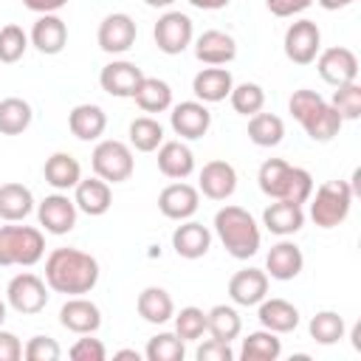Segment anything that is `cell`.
<instances>
[{"mask_svg": "<svg viewBox=\"0 0 361 361\" xmlns=\"http://www.w3.org/2000/svg\"><path fill=\"white\" fill-rule=\"evenodd\" d=\"M99 282V262L79 248H54L45 259V285L65 296L90 293Z\"/></svg>", "mask_w": 361, "mask_h": 361, "instance_id": "obj_1", "label": "cell"}, {"mask_svg": "<svg viewBox=\"0 0 361 361\" xmlns=\"http://www.w3.org/2000/svg\"><path fill=\"white\" fill-rule=\"evenodd\" d=\"M288 110L302 124V130L307 133V138L310 141H319V144L333 141L338 135L341 124H344V118L338 116V110L327 99H322L316 90H307V87L293 90V96L288 99Z\"/></svg>", "mask_w": 361, "mask_h": 361, "instance_id": "obj_2", "label": "cell"}, {"mask_svg": "<svg viewBox=\"0 0 361 361\" xmlns=\"http://www.w3.org/2000/svg\"><path fill=\"white\" fill-rule=\"evenodd\" d=\"M257 183L262 189L265 197L271 200H290V203H307V197L313 195V178L307 169L293 166L282 158H268L262 161L259 172H257Z\"/></svg>", "mask_w": 361, "mask_h": 361, "instance_id": "obj_3", "label": "cell"}, {"mask_svg": "<svg viewBox=\"0 0 361 361\" xmlns=\"http://www.w3.org/2000/svg\"><path fill=\"white\" fill-rule=\"evenodd\" d=\"M214 234L234 259H248L259 251V226L243 206H223L214 214Z\"/></svg>", "mask_w": 361, "mask_h": 361, "instance_id": "obj_4", "label": "cell"}, {"mask_svg": "<svg viewBox=\"0 0 361 361\" xmlns=\"http://www.w3.org/2000/svg\"><path fill=\"white\" fill-rule=\"evenodd\" d=\"M353 186L347 180H327L310 195V220L319 228H336L347 220L350 206H353Z\"/></svg>", "mask_w": 361, "mask_h": 361, "instance_id": "obj_5", "label": "cell"}, {"mask_svg": "<svg viewBox=\"0 0 361 361\" xmlns=\"http://www.w3.org/2000/svg\"><path fill=\"white\" fill-rule=\"evenodd\" d=\"M45 254V237L34 226L0 228V265H37Z\"/></svg>", "mask_w": 361, "mask_h": 361, "instance_id": "obj_6", "label": "cell"}, {"mask_svg": "<svg viewBox=\"0 0 361 361\" xmlns=\"http://www.w3.org/2000/svg\"><path fill=\"white\" fill-rule=\"evenodd\" d=\"M90 166L93 172L107 180V183H124L130 180L133 169H135V161H133V149L124 144V141H116V138H104L93 147V155H90Z\"/></svg>", "mask_w": 361, "mask_h": 361, "instance_id": "obj_7", "label": "cell"}, {"mask_svg": "<svg viewBox=\"0 0 361 361\" xmlns=\"http://www.w3.org/2000/svg\"><path fill=\"white\" fill-rule=\"evenodd\" d=\"M6 305L23 316H34L48 305V285L37 274H17L6 288Z\"/></svg>", "mask_w": 361, "mask_h": 361, "instance_id": "obj_8", "label": "cell"}, {"mask_svg": "<svg viewBox=\"0 0 361 361\" xmlns=\"http://www.w3.org/2000/svg\"><path fill=\"white\" fill-rule=\"evenodd\" d=\"M192 37H195L192 17L183 14V11H166V14H161L158 23H155V28H152V39H155L158 51L166 54V56L183 54L192 45Z\"/></svg>", "mask_w": 361, "mask_h": 361, "instance_id": "obj_9", "label": "cell"}, {"mask_svg": "<svg viewBox=\"0 0 361 361\" xmlns=\"http://www.w3.org/2000/svg\"><path fill=\"white\" fill-rule=\"evenodd\" d=\"M285 56L293 65H310L322 51V31L313 20H296L285 31Z\"/></svg>", "mask_w": 361, "mask_h": 361, "instance_id": "obj_10", "label": "cell"}, {"mask_svg": "<svg viewBox=\"0 0 361 361\" xmlns=\"http://www.w3.org/2000/svg\"><path fill=\"white\" fill-rule=\"evenodd\" d=\"M313 62H316L319 76L333 87L350 85L358 79V56L344 45H333V48L319 51V56Z\"/></svg>", "mask_w": 361, "mask_h": 361, "instance_id": "obj_11", "label": "cell"}, {"mask_svg": "<svg viewBox=\"0 0 361 361\" xmlns=\"http://www.w3.org/2000/svg\"><path fill=\"white\" fill-rule=\"evenodd\" d=\"M135 34H138V25L130 14L124 11H116V14H107L102 23H99V31H96V42L104 54H127L135 42Z\"/></svg>", "mask_w": 361, "mask_h": 361, "instance_id": "obj_12", "label": "cell"}, {"mask_svg": "<svg viewBox=\"0 0 361 361\" xmlns=\"http://www.w3.org/2000/svg\"><path fill=\"white\" fill-rule=\"evenodd\" d=\"M169 124L175 130V135L186 138V141H197L209 133L212 127V113L203 102H180L172 107L169 113Z\"/></svg>", "mask_w": 361, "mask_h": 361, "instance_id": "obj_13", "label": "cell"}, {"mask_svg": "<svg viewBox=\"0 0 361 361\" xmlns=\"http://www.w3.org/2000/svg\"><path fill=\"white\" fill-rule=\"evenodd\" d=\"M76 203L56 192V195H48L45 200H39L37 206V217H39V226L48 231V234H68L73 226H76Z\"/></svg>", "mask_w": 361, "mask_h": 361, "instance_id": "obj_14", "label": "cell"}, {"mask_svg": "<svg viewBox=\"0 0 361 361\" xmlns=\"http://www.w3.org/2000/svg\"><path fill=\"white\" fill-rule=\"evenodd\" d=\"M144 79L141 68L135 62H127V59H116V62H107L99 73V85L104 93L116 96V99H133L138 82Z\"/></svg>", "mask_w": 361, "mask_h": 361, "instance_id": "obj_15", "label": "cell"}, {"mask_svg": "<svg viewBox=\"0 0 361 361\" xmlns=\"http://www.w3.org/2000/svg\"><path fill=\"white\" fill-rule=\"evenodd\" d=\"M59 324L71 333H79V336L90 333L93 336L102 327V310H99L96 302H90L85 296H71L59 307Z\"/></svg>", "mask_w": 361, "mask_h": 361, "instance_id": "obj_16", "label": "cell"}, {"mask_svg": "<svg viewBox=\"0 0 361 361\" xmlns=\"http://www.w3.org/2000/svg\"><path fill=\"white\" fill-rule=\"evenodd\" d=\"M197 206H200V192L183 180L164 186L158 195V209L169 220H189L197 212Z\"/></svg>", "mask_w": 361, "mask_h": 361, "instance_id": "obj_17", "label": "cell"}, {"mask_svg": "<svg viewBox=\"0 0 361 361\" xmlns=\"http://www.w3.org/2000/svg\"><path fill=\"white\" fill-rule=\"evenodd\" d=\"M237 189V169L228 161H209L200 169L197 192H203L209 200H228Z\"/></svg>", "mask_w": 361, "mask_h": 361, "instance_id": "obj_18", "label": "cell"}, {"mask_svg": "<svg viewBox=\"0 0 361 361\" xmlns=\"http://www.w3.org/2000/svg\"><path fill=\"white\" fill-rule=\"evenodd\" d=\"M305 268V257H302V248L290 240H279L276 245H271L268 257H265V274L271 279H279V282H288V279H296Z\"/></svg>", "mask_w": 361, "mask_h": 361, "instance_id": "obj_19", "label": "cell"}, {"mask_svg": "<svg viewBox=\"0 0 361 361\" xmlns=\"http://www.w3.org/2000/svg\"><path fill=\"white\" fill-rule=\"evenodd\" d=\"M228 296L234 305L254 307L268 296V274L259 268H243L228 279Z\"/></svg>", "mask_w": 361, "mask_h": 361, "instance_id": "obj_20", "label": "cell"}, {"mask_svg": "<svg viewBox=\"0 0 361 361\" xmlns=\"http://www.w3.org/2000/svg\"><path fill=\"white\" fill-rule=\"evenodd\" d=\"M172 248L183 259H200L212 248V231L197 220H180V226L172 231Z\"/></svg>", "mask_w": 361, "mask_h": 361, "instance_id": "obj_21", "label": "cell"}, {"mask_svg": "<svg viewBox=\"0 0 361 361\" xmlns=\"http://www.w3.org/2000/svg\"><path fill=\"white\" fill-rule=\"evenodd\" d=\"M234 87V79H231V71L223 68V65H209L203 68L200 73H195L192 79V93L197 96V102L203 104H214V102H223Z\"/></svg>", "mask_w": 361, "mask_h": 361, "instance_id": "obj_22", "label": "cell"}, {"mask_svg": "<svg viewBox=\"0 0 361 361\" xmlns=\"http://www.w3.org/2000/svg\"><path fill=\"white\" fill-rule=\"evenodd\" d=\"M73 203H76L79 212H85V214H90V217H102V214L113 206L110 183L102 180L99 175L82 178V180L73 186Z\"/></svg>", "mask_w": 361, "mask_h": 361, "instance_id": "obj_23", "label": "cell"}, {"mask_svg": "<svg viewBox=\"0 0 361 361\" xmlns=\"http://www.w3.org/2000/svg\"><path fill=\"white\" fill-rule=\"evenodd\" d=\"M195 56L203 65H228L237 56V42L231 34L209 28L195 39Z\"/></svg>", "mask_w": 361, "mask_h": 361, "instance_id": "obj_24", "label": "cell"}, {"mask_svg": "<svg viewBox=\"0 0 361 361\" xmlns=\"http://www.w3.org/2000/svg\"><path fill=\"white\" fill-rule=\"evenodd\" d=\"M31 45L39 51V54H48V56H54V54H59L65 45H68V25H65V20L62 17H56V14H39L37 17V23H34V28H31Z\"/></svg>", "mask_w": 361, "mask_h": 361, "instance_id": "obj_25", "label": "cell"}, {"mask_svg": "<svg viewBox=\"0 0 361 361\" xmlns=\"http://www.w3.org/2000/svg\"><path fill=\"white\" fill-rule=\"evenodd\" d=\"M262 226H265L271 234L288 237V234H296V231L305 226V212H302L299 203L274 200V203L262 212Z\"/></svg>", "mask_w": 361, "mask_h": 361, "instance_id": "obj_26", "label": "cell"}, {"mask_svg": "<svg viewBox=\"0 0 361 361\" xmlns=\"http://www.w3.org/2000/svg\"><path fill=\"white\" fill-rule=\"evenodd\" d=\"M257 319L271 333H293L299 327V310L288 299H262Z\"/></svg>", "mask_w": 361, "mask_h": 361, "instance_id": "obj_27", "label": "cell"}, {"mask_svg": "<svg viewBox=\"0 0 361 361\" xmlns=\"http://www.w3.org/2000/svg\"><path fill=\"white\" fill-rule=\"evenodd\" d=\"M158 169L172 180H183L195 172V155L183 141H164L158 147Z\"/></svg>", "mask_w": 361, "mask_h": 361, "instance_id": "obj_28", "label": "cell"}, {"mask_svg": "<svg viewBox=\"0 0 361 361\" xmlns=\"http://www.w3.org/2000/svg\"><path fill=\"white\" fill-rule=\"evenodd\" d=\"M42 175H45V183H51L56 192H68L82 180V166L71 152H54L45 158Z\"/></svg>", "mask_w": 361, "mask_h": 361, "instance_id": "obj_29", "label": "cell"}, {"mask_svg": "<svg viewBox=\"0 0 361 361\" xmlns=\"http://www.w3.org/2000/svg\"><path fill=\"white\" fill-rule=\"evenodd\" d=\"M68 127L79 141H96L107 127V116L99 104H76L68 113Z\"/></svg>", "mask_w": 361, "mask_h": 361, "instance_id": "obj_30", "label": "cell"}, {"mask_svg": "<svg viewBox=\"0 0 361 361\" xmlns=\"http://www.w3.org/2000/svg\"><path fill=\"white\" fill-rule=\"evenodd\" d=\"M34 212V195L23 183H3L0 186V220L20 223Z\"/></svg>", "mask_w": 361, "mask_h": 361, "instance_id": "obj_31", "label": "cell"}, {"mask_svg": "<svg viewBox=\"0 0 361 361\" xmlns=\"http://www.w3.org/2000/svg\"><path fill=\"white\" fill-rule=\"evenodd\" d=\"M135 307H138V316H141L144 322H149V324H164V322H169V319L175 316V302H172V296H169L164 288H158V285L144 288V290L138 293Z\"/></svg>", "mask_w": 361, "mask_h": 361, "instance_id": "obj_32", "label": "cell"}, {"mask_svg": "<svg viewBox=\"0 0 361 361\" xmlns=\"http://www.w3.org/2000/svg\"><path fill=\"white\" fill-rule=\"evenodd\" d=\"M133 99L144 113H164L172 107V87H169V82H164L158 76H144L138 82Z\"/></svg>", "mask_w": 361, "mask_h": 361, "instance_id": "obj_33", "label": "cell"}, {"mask_svg": "<svg viewBox=\"0 0 361 361\" xmlns=\"http://www.w3.org/2000/svg\"><path fill=\"white\" fill-rule=\"evenodd\" d=\"M243 330V319L231 305H214L206 313V333H212V338L217 341H234Z\"/></svg>", "mask_w": 361, "mask_h": 361, "instance_id": "obj_34", "label": "cell"}, {"mask_svg": "<svg viewBox=\"0 0 361 361\" xmlns=\"http://www.w3.org/2000/svg\"><path fill=\"white\" fill-rule=\"evenodd\" d=\"M282 355V341L271 330H257L243 338L240 358L243 361H276Z\"/></svg>", "mask_w": 361, "mask_h": 361, "instance_id": "obj_35", "label": "cell"}, {"mask_svg": "<svg viewBox=\"0 0 361 361\" xmlns=\"http://www.w3.org/2000/svg\"><path fill=\"white\" fill-rule=\"evenodd\" d=\"M31 104L20 96H8L0 102V133L3 135H20L31 127Z\"/></svg>", "mask_w": 361, "mask_h": 361, "instance_id": "obj_36", "label": "cell"}, {"mask_svg": "<svg viewBox=\"0 0 361 361\" xmlns=\"http://www.w3.org/2000/svg\"><path fill=\"white\" fill-rule=\"evenodd\" d=\"M248 138L257 147H276L285 138V121L274 113H254L248 118Z\"/></svg>", "mask_w": 361, "mask_h": 361, "instance_id": "obj_37", "label": "cell"}, {"mask_svg": "<svg viewBox=\"0 0 361 361\" xmlns=\"http://www.w3.org/2000/svg\"><path fill=\"white\" fill-rule=\"evenodd\" d=\"M130 144L138 152H155L164 144V127L149 116H138L130 121Z\"/></svg>", "mask_w": 361, "mask_h": 361, "instance_id": "obj_38", "label": "cell"}, {"mask_svg": "<svg viewBox=\"0 0 361 361\" xmlns=\"http://www.w3.org/2000/svg\"><path fill=\"white\" fill-rule=\"evenodd\" d=\"M307 330H310V338H313L316 344H336V341L344 338L347 324H344V319H341L336 310H319V313L310 319Z\"/></svg>", "mask_w": 361, "mask_h": 361, "instance_id": "obj_39", "label": "cell"}, {"mask_svg": "<svg viewBox=\"0 0 361 361\" xmlns=\"http://www.w3.org/2000/svg\"><path fill=\"white\" fill-rule=\"evenodd\" d=\"M228 102L234 107V113L240 116H254L265 107V90L257 85V82H240L231 87L228 93Z\"/></svg>", "mask_w": 361, "mask_h": 361, "instance_id": "obj_40", "label": "cell"}, {"mask_svg": "<svg viewBox=\"0 0 361 361\" xmlns=\"http://www.w3.org/2000/svg\"><path fill=\"white\" fill-rule=\"evenodd\" d=\"M144 355H147V361H183L186 347L178 333H158L147 341Z\"/></svg>", "mask_w": 361, "mask_h": 361, "instance_id": "obj_41", "label": "cell"}, {"mask_svg": "<svg viewBox=\"0 0 361 361\" xmlns=\"http://www.w3.org/2000/svg\"><path fill=\"white\" fill-rule=\"evenodd\" d=\"M25 48H28V34L23 31V25L8 23L0 28V62H6V65L20 62Z\"/></svg>", "mask_w": 361, "mask_h": 361, "instance_id": "obj_42", "label": "cell"}, {"mask_svg": "<svg viewBox=\"0 0 361 361\" xmlns=\"http://www.w3.org/2000/svg\"><path fill=\"white\" fill-rule=\"evenodd\" d=\"M330 104L338 110V116H341L344 121H355V118H361V85H358V82L338 85V87L333 90Z\"/></svg>", "mask_w": 361, "mask_h": 361, "instance_id": "obj_43", "label": "cell"}, {"mask_svg": "<svg viewBox=\"0 0 361 361\" xmlns=\"http://www.w3.org/2000/svg\"><path fill=\"white\" fill-rule=\"evenodd\" d=\"M175 333L183 341H197L206 333V313L195 305L180 307V313H175Z\"/></svg>", "mask_w": 361, "mask_h": 361, "instance_id": "obj_44", "label": "cell"}, {"mask_svg": "<svg viewBox=\"0 0 361 361\" xmlns=\"http://www.w3.org/2000/svg\"><path fill=\"white\" fill-rule=\"evenodd\" d=\"M23 355H25L28 361H59L62 347H59L56 338H51V336H34V338H28V344L23 347Z\"/></svg>", "mask_w": 361, "mask_h": 361, "instance_id": "obj_45", "label": "cell"}, {"mask_svg": "<svg viewBox=\"0 0 361 361\" xmlns=\"http://www.w3.org/2000/svg\"><path fill=\"white\" fill-rule=\"evenodd\" d=\"M68 355L73 361H104L107 358V350H104V344L99 338H90V333H85V338H79L68 350Z\"/></svg>", "mask_w": 361, "mask_h": 361, "instance_id": "obj_46", "label": "cell"}, {"mask_svg": "<svg viewBox=\"0 0 361 361\" xmlns=\"http://www.w3.org/2000/svg\"><path fill=\"white\" fill-rule=\"evenodd\" d=\"M195 358H197V361H231L234 353H231V344H228V341L209 338V341H203V344L197 347Z\"/></svg>", "mask_w": 361, "mask_h": 361, "instance_id": "obj_47", "label": "cell"}, {"mask_svg": "<svg viewBox=\"0 0 361 361\" xmlns=\"http://www.w3.org/2000/svg\"><path fill=\"white\" fill-rule=\"evenodd\" d=\"M313 0H265L268 11L274 17H293V14H302Z\"/></svg>", "mask_w": 361, "mask_h": 361, "instance_id": "obj_48", "label": "cell"}, {"mask_svg": "<svg viewBox=\"0 0 361 361\" xmlns=\"http://www.w3.org/2000/svg\"><path fill=\"white\" fill-rule=\"evenodd\" d=\"M23 358V344L14 333L0 327V361H20Z\"/></svg>", "mask_w": 361, "mask_h": 361, "instance_id": "obj_49", "label": "cell"}, {"mask_svg": "<svg viewBox=\"0 0 361 361\" xmlns=\"http://www.w3.org/2000/svg\"><path fill=\"white\" fill-rule=\"evenodd\" d=\"M23 6L37 14H56L62 6H68V0H23Z\"/></svg>", "mask_w": 361, "mask_h": 361, "instance_id": "obj_50", "label": "cell"}, {"mask_svg": "<svg viewBox=\"0 0 361 361\" xmlns=\"http://www.w3.org/2000/svg\"><path fill=\"white\" fill-rule=\"evenodd\" d=\"M195 8H203V11H217V8H226L231 0H189Z\"/></svg>", "mask_w": 361, "mask_h": 361, "instance_id": "obj_51", "label": "cell"}, {"mask_svg": "<svg viewBox=\"0 0 361 361\" xmlns=\"http://www.w3.org/2000/svg\"><path fill=\"white\" fill-rule=\"evenodd\" d=\"M322 8H327V11H338V8H347V6H353L355 0H316Z\"/></svg>", "mask_w": 361, "mask_h": 361, "instance_id": "obj_52", "label": "cell"}, {"mask_svg": "<svg viewBox=\"0 0 361 361\" xmlns=\"http://www.w3.org/2000/svg\"><path fill=\"white\" fill-rule=\"evenodd\" d=\"M116 358H135V361H138L141 355H138V350H118Z\"/></svg>", "mask_w": 361, "mask_h": 361, "instance_id": "obj_53", "label": "cell"}, {"mask_svg": "<svg viewBox=\"0 0 361 361\" xmlns=\"http://www.w3.org/2000/svg\"><path fill=\"white\" fill-rule=\"evenodd\" d=\"M147 6H152V8H166V6H172L175 0H144Z\"/></svg>", "mask_w": 361, "mask_h": 361, "instance_id": "obj_54", "label": "cell"}, {"mask_svg": "<svg viewBox=\"0 0 361 361\" xmlns=\"http://www.w3.org/2000/svg\"><path fill=\"white\" fill-rule=\"evenodd\" d=\"M3 322H6V302L0 299V327H3Z\"/></svg>", "mask_w": 361, "mask_h": 361, "instance_id": "obj_55", "label": "cell"}]
</instances>
